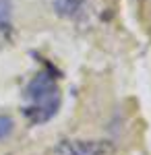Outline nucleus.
<instances>
[{"label": "nucleus", "mask_w": 151, "mask_h": 155, "mask_svg": "<svg viewBox=\"0 0 151 155\" xmlns=\"http://www.w3.org/2000/svg\"><path fill=\"white\" fill-rule=\"evenodd\" d=\"M12 130H15V120L11 116H6V114H0V141L11 137Z\"/></svg>", "instance_id": "20e7f679"}, {"label": "nucleus", "mask_w": 151, "mask_h": 155, "mask_svg": "<svg viewBox=\"0 0 151 155\" xmlns=\"http://www.w3.org/2000/svg\"><path fill=\"white\" fill-rule=\"evenodd\" d=\"M62 91L52 66H44L31 77L23 93V114L31 124H46L60 110Z\"/></svg>", "instance_id": "f257e3e1"}, {"label": "nucleus", "mask_w": 151, "mask_h": 155, "mask_svg": "<svg viewBox=\"0 0 151 155\" xmlns=\"http://www.w3.org/2000/svg\"><path fill=\"white\" fill-rule=\"evenodd\" d=\"M11 0H0V41L11 33Z\"/></svg>", "instance_id": "7ed1b4c3"}, {"label": "nucleus", "mask_w": 151, "mask_h": 155, "mask_svg": "<svg viewBox=\"0 0 151 155\" xmlns=\"http://www.w3.org/2000/svg\"><path fill=\"white\" fill-rule=\"evenodd\" d=\"M114 147L108 141H62L54 155H112Z\"/></svg>", "instance_id": "f03ea898"}]
</instances>
